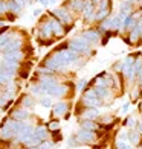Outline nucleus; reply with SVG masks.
<instances>
[{"mask_svg":"<svg viewBox=\"0 0 142 149\" xmlns=\"http://www.w3.org/2000/svg\"><path fill=\"white\" fill-rule=\"evenodd\" d=\"M81 104H83L86 108H98L101 104H103V99H101L95 88H87L83 94V97H81Z\"/></svg>","mask_w":142,"mask_h":149,"instance_id":"obj_1","label":"nucleus"},{"mask_svg":"<svg viewBox=\"0 0 142 149\" xmlns=\"http://www.w3.org/2000/svg\"><path fill=\"white\" fill-rule=\"evenodd\" d=\"M75 137L79 141V145H93L95 141H96L98 135L93 131H87V130H83V128H81V130L77 132Z\"/></svg>","mask_w":142,"mask_h":149,"instance_id":"obj_2","label":"nucleus"},{"mask_svg":"<svg viewBox=\"0 0 142 149\" xmlns=\"http://www.w3.org/2000/svg\"><path fill=\"white\" fill-rule=\"evenodd\" d=\"M67 91H69V87L64 85V84H55V85H51L49 88L46 90V94H49L52 97H61L66 96Z\"/></svg>","mask_w":142,"mask_h":149,"instance_id":"obj_3","label":"nucleus"},{"mask_svg":"<svg viewBox=\"0 0 142 149\" xmlns=\"http://www.w3.org/2000/svg\"><path fill=\"white\" fill-rule=\"evenodd\" d=\"M101 116L99 108H86L84 113L81 114V119L83 120H96Z\"/></svg>","mask_w":142,"mask_h":149,"instance_id":"obj_4","label":"nucleus"},{"mask_svg":"<svg viewBox=\"0 0 142 149\" xmlns=\"http://www.w3.org/2000/svg\"><path fill=\"white\" fill-rule=\"evenodd\" d=\"M14 135H15V132H14V130L11 128L9 120H6L5 123H3V126L0 128V139L8 140V139H11V137H14Z\"/></svg>","mask_w":142,"mask_h":149,"instance_id":"obj_5","label":"nucleus"},{"mask_svg":"<svg viewBox=\"0 0 142 149\" xmlns=\"http://www.w3.org/2000/svg\"><path fill=\"white\" fill-rule=\"evenodd\" d=\"M141 141H142V134L136 130V128L128 131V143L131 146H139Z\"/></svg>","mask_w":142,"mask_h":149,"instance_id":"obj_6","label":"nucleus"},{"mask_svg":"<svg viewBox=\"0 0 142 149\" xmlns=\"http://www.w3.org/2000/svg\"><path fill=\"white\" fill-rule=\"evenodd\" d=\"M83 37L89 41L90 44H95V43H98L99 41V38H101V33L98 31H93V29H89V31H86L83 33Z\"/></svg>","mask_w":142,"mask_h":149,"instance_id":"obj_7","label":"nucleus"},{"mask_svg":"<svg viewBox=\"0 0 142 149\" xmlns=\"http://www.w3.org/2000/svg\"><path fill=\"white\" fill-rule=\"evenodd\" d=\"M81 128H83V130H87V131L96 132V131L101 130V125L98 123L96 120H83L81 122Z\"/></svg>","mask_w":142,"mask_h":149,"instance_id":"obj_8","label":"nucleus"},{"mask_svg":"<svg viewBox=\"0 0 142 149\" xmlns=\"http://www.w3.org/2000/svg\"><path fill=\"white\" fill-rule=\"evenodd\" d=\"M67 111H69V104L67 102H58L53 105V114L55 116H64Z\"/></svg>","mask_w":142,"mask_h":149,"instance_id":"obj_9","label":"nucleus"},{"mask_svg":"<svg viewBox=\"0 0 142 149\" xmlns=\"http://www.w3.org/2000/svg\"><path fill=\"white\" fill-rule=\"evenodd\" d=\"M28 116H29V111H26V110H15V111H12V119L18 120V122H25V119H28Z\"/></svg>","mask_w":142,"mask_h":149,"instance_id":"obj_10","label":"nucleus"},{"mask_svg":"<svg viewBox=\"0 0 142 149\" xmlns=\"http://www.w3.org/2000/svg\"><path fill=\"white\" fill-rule=\"evenodd\" d=\"M122 125H124V126H128V128H131V130H134V128H138L139 122H138V119L134 117V116H127V117L124 119V122H122Z\"/></svg>","mask_w":142,"mask_h":149,"instance_id":"obj_11","label":"nucleus"},{"mask_svg":"<svg viewBox=\"0 0 142 149\" xmlns=\"http://www.w3.org/2000/svg\"><path fill=\"white\" fill-rule=\"evenodd\" d=\"M34 134H35L38 139L46 140V137H47V128H44V126H37L35 130H34Z\"/></svg>","mask_w":142,"mask_h":149,"instance_id":"obj_12","label":"nucleus"},{"mask_svg":"<svg viewBox=\"0 0 142 149\" xmlns=\"http://www.w3.org/2000/svg\"><path fill=\"white\" fill-rule=\"evenodd\" d=\"M55 14H57V17L61 20L63 23H67V22H70V15H67L64 11H61V9H57L55 11Z\"/></svg>","mask_w":142,"mask_h":149,"instance_id":"obj_13","label":"nucleus"},{"mask_svg":"<svg viewBox=\"0 0 142 149\" xmlns=\"http://www.w3.org/2000/svg\"><path fill=\"white\" fill-rule=\"evenodd\" d=\"M89 85V81H87L86 78H83V79H79L78 81V84H77V90L78 91H84V88Z\"/></svg>","mask_w":142,"mask_h":149,"instance_id":"obj_14","label":"nucleus"},{"mask_svg":"<svg viewBox=\"0 0 142 149\" xmlns=\"http://www.w3.org/2000/svg\"><path fill=\"white\" fill-rule=\"evenodd\" d=\"M118 140H121V141H128V131L125 130V128H122V130L118 132Z\"/></svg>","mask_w":142,"mask_h":149,"instance_id":"obj_15","label":"nucleus"},{"mask_svg":"<svg viewBox=\"0 0 142 149\" xmlns=\"http://www.w3.org/2000/svg\"><path fill=\"white\" fill-rule=\"evenodd\" d=\"M22 104H23V107H32L34 104H35V102H34V99L31 97V96H25L23 97V100H22Z\"/></svg>","mask_w":142,"mask_h":149,"instance_id":"obj_16","label":"nucleus"},{"mask_svg":"<svg viewBox=\"0 0 142 149\" xmlns=\"http://www.w3.org/2000/svg\"><path fill=\"white\" fill-rule=\"evenodd\" d=\"M130 107H131V102L128 100V102H125L122 107L119 108V114H127V113H128V110H130Z\"/></svg>","mask_w":142,"mask_h":149,"instance_id":"obj_17","label":"nucleus"},{"mask_svg":"<svg viewBox=\"0 0 142 149\" xmlns=\"http://www.w3.org/2000/svg\"><path fill=\"white\" fill-rule=\"evenodd\" d=\"M40 105H43L44 108H49V107H52V100L49 97H41L40 99Z\"/></svg>","mask_w":142,"mask_h":149,"instance_id":"obj_18","label":"nucleus"},{"mask_svg":"<svg viewBox=\"0 0 142 149\" xmlns=\"http://www.w3.org/2000/svg\"><path fill=\"white\" fill-rule=\"evenodd\" d=\"M60 126H61V125H60L58 122H51V123H49V130L57 131V130H60Z\"/></svg>","mask_w":142,"mask_h":149,"instance_id":"obj_19","label":"nucleus"},{"mask_svg":"<svg viewBox=\"0 0 142 149\" xmlns=\"http://www.w3.org/2000/svg\"><path fill=\"white\" fill-rule=\"evenodd\" d=\"M9 8H11L12 11H18V9H20V5H18L17 2H9Z\"/></svg>","mask_w":142,"mask_h":149,"instance_id":"obj_20","label":"nucleus"},{"mask_svg":"<svg viewBox=\"0 0 142 149\" xmlns=\"http://www.w3.org/2000/svg\"><path fill=\"white\" fill-rule=\"evenodd\" d=\"M40 14H41V9H34V15H40Z\"/></svg>","mask_w":142,"mask_h":149,"instance_id":"obj_21","label":"nucleus"},{"mask_svg":"<svg viewBox=\"0 0 142 149\" xmlns=\"http://www.w3.org/2000/svg\"><path fill=\"white\" fill-rule=\"evenodd\" d=\"M136 130H138V131L142 134V122H139V125H138V128H136Z\"/></svg>","mask_w":142,"mask_h":149,"instance_id":"obj_22","label":"nucleus"},{"mask_svg":"<svg viewBox=\"0 0 142 149\" xmlns=\"http://www.w3.org/2000/svg\"><path fill=\"white\" fill-rule=\"evenodd\" d=\"M29 149H44V148L40 145V146H32V148H29Z\"/></svg>","mask_w":142,"mask_h":149,"instance_id":"obj_23","label":"nucleus"},{"mask_svg":"<svg viewBox=\"0 0 142 149\" xmlns=\"http://www.w3.org/2000/svg\"><path fill=\"white\" fill-rule=\"evenodd\" d=\"M40 3H41V5H47V0H40Z\"/></svg>","mask_w":142,"mask_h":149,"instance_id":"obj_24","label":"nucleus"},{"mask_svg":"<svg viewBox=\"0 0 142 149\" xmlns=\"http://www.w3.org/2000/svg\"><path fill=\"white\" fill-rule=\"evenodd\" d=\"M128 149H134V148H133V146H130V148H128Z\"/></svg>","mask_w":142,"mask_h":149,"instance_id":"obj_25","label":"nucleus"},{"mask_svg":"<svg viewBox=\"0 0 142 149\" xmlns=\"http://www.w3.org/2000/svg\"><path fill=\"white\" fill-rule=\"evenodd\" d=\"M0 26H3V23H2V22H0Z\"/></svg>","mask_w":142,"mask_h":149,"instance_id":"obj_26","label":"nucleus"}]
</instances>
